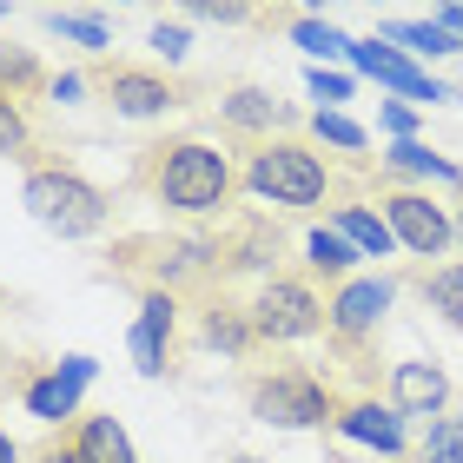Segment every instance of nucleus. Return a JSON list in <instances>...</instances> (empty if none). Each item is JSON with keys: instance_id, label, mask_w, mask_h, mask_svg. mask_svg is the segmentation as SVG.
<instances>
[{"instance_id": "obj_1", "label": "nucleus", "mask_w": 463, "mask_h": 463, "mask_svg": "<svg viewBox=\"0 0 463 463\" xmlns=\"http://www.w3.org/2000/svg\"><path fill=\"white\" fill-rule=\"evenodd\" d=\"M133 185L153 205H165V213H185V219L219 213L225 219L232 199H239V165L205 139H153L133 159Z\"/></svg>"}, {"instance_id": "obj_2", "label": "nucleus", "mask_w": 463, "mask_h": 463, "mask_svg": "<svg viewBox=\"0 0 463 463\" xmlns=\"http://www.w3.org/2000/svg\"><path fill=\"white\" fill-rule=\"evenodd\" d=\"M239 185H245L251 199L279 205V213H305V205H325V199H331L338 173H331V159H325L311 139L285 133V139H259V146H245Z\"/></svg>"}, {"instance_id": "obj_3", "label": "nucleus", "mask_w": 463, "mask_h": 463, "mask_svg": "<svg viewBox=\"0 0 463 463\" xmlns=\"http://www.w3.org/2000/svg\"><path fill=\"white\" fill-rule=\"evenodd\" d=\"M20 205L53 232V239H99L113 225V199L67 159H40L27 179H20Z\"/></svg>"}, {"instance_id": "obj_4", "label": "nucleus", "mask_w": 463, "mask_h": 463, "mask_svg": "<svg viewBox=\"0 0 463 463\" xmlns=\"http://www.w3.org/2000/svg\"><path fill=\"white\" fill-rule=\"evenodd\" d=\"M107 271L119 285L146 291H205L213 285V259H205V239H165V232H133L107 251Z\"/></svg>"}, {"instance_id": "obj_5", "label": "nucleus", "mask_w": 463, "mask_h": 463, "mask_svg": "<svg viewBox=\"0 0 463 463\" xmlns=\"http://www.w3.org/2000/svg\"><path fill=\"white\" fill-rule=\"evenodd\" d=\"M87 87L107 99L119 119H165L179 107H193V87L165 67H146V60H93L87 67Z\"/></svg>"}, {"instance_id": "obj_6", "label": "nucleus", "mask_w": 463, "mask_h": 463, "mask_svg": "<svg viewBox=\"0 0 463 463\" xmlns=\"http://www.w3.org/2000/svg\"><path fill=\"white\" fill-rule=\"evenodd\" d=\"M245 404L259 424H279V430H318L338 417V391L325 377H311L305 364H279V371H259L245 377Z\"/></svg>"}, {"instance_id": "obj_7", "label": "nucleus", "mask_w": 463, "mask_h": 463, "mask_svg": "<svg viewBox=\"0 0 463 463\" xmlns=\"http://www.w3.org/2000/svg\"><path fill=\"white\" fill-rule=\"evenodd\" d=\"M251 325H259V345L318 338V331H331V298H318V285L305 271H271L251 291Z\"/></svg>"}, {"instance_id": "obj_8", "label": "nucleus", "mask_w": 463, "mask_h": 463, "mask_svg": "<svg viewBox=\"0 0 463 463\" xmlns=\"http://www.w3.org/2000/svg\"><path fill=\"white\" fill-rule=\"evenodd\" d=\"M377 205H384V225L397 232V245L417 251V259H444L457 245V225H450L444 205L430 193H417V185H397L384 165H377Z\"/></svg>"}, {"instance_id": "obj_9", "label": "nucleus", "mask_w": 463, "mask_h": 463, "mask_svg": "<svg viewBox=\"0 0 463 463\" xmlns=\"http://www.w3.org/2000/svg\"><path fill=\"white\" fill-rule=\"evenodd\" d=\"M126 351H133L139 377H173L179 371V298L173 291H146L139 318L126 331Z\"/></svg>"}, {"instance_id": "obj_10", "label": "nucleus", "mask_w": 463, "mask_h": 463, "mask_svg": "<svg viewBox=\"0 0 463 463\" xmlns=\"http://www.w3.org/2000/svg\"><path fill=\"white\" fill-rule=\"evenodd\" d=\"M391 298H397L391 279H345L338 291H331V338H338L345 351H357L364 338H377Z\"/></svg>"}, {"instance_id": "obj_11", "label": "nucleus", "mask_w": 463, "mask_h": 463, "mask_svg": "<svg viewBox=\"0 0 463 463\" xmlns=\"http://www.w3.org/2000/svg\"><path fill=\"white\" fill-rule=\"evenodd\" d=\"M213 107H219V119L232 126V133H239V139H251V146H259V139H271V133L285 139L291 126H298V107H285V99L271 93V87H251V80L225 87V93L213 99Z\"/></svg>"}, {"instance_id": "obj_12", "label": "nucleus", "mask_w": 463, "mask_h": 463, "mask_svg": "<svg viewBox=\"0 0 463 463\" xmlns=\"http://www.w3.org/2000/svg\"><path fill=\"white\" fill-rule=\"evenodd\" d=\"M351 67L357 73H371L377 87H391V93H404V99H417V107H437V99H457L444 80H430L424 67H411L397 47H384V40H351Z\"/></svg>"}, {"instance_id": "obj_13", "label": "nucleus", "mask_w": 463, "mask_h": 463, "mask_svg": "<svg viewBox=\"0 0 463 463\" xmlns=\"http://www.w3.org/2000/svg\"><path fill=\"white\" fill-rule=\"evenodd\" d=\"M331 430H345L351 444H371V450H384V457H404V444H411L404 411H397L391 397H384V404H377V397H338Z\"/></svg>"}, {"instance_id": "obj_14", "label": "nucleus", "mask_w": 463, "mask_h": 463, "mask_svg": "<svg viewBox=\"0 0 463 463\" xmlns=\"http://www.w3.org/2000/svg\"><path fill=\"white\" fill-rule=\"evenodd\" d=\"M7 391L33 417H47V430H60V424H73V417H80V384L60 371V357H53V364H27L20 377H7Z\"/></svg>"}, {"instance_id": "obj_15", "label": "nucleus", "mask_w": 463, "mask_h": 463, "mask_svg": "<svg viewBox=\"0 0 463 463\" xmlns=\"http://www.w3.org/2000/svg\"><path fill=\"white\" fill-rule=\"evenodd\" d=\"M193 325H199V338H205V345H219L225 357H251V351H259V325H251V305H232V298H225V285H219V291H213V285L199 291Z\"/></svg>"}, {"instance_id": "obj_16", "label": "nucleus", "mask_w": 463, "mask_h": 463, "mask_svg": "<svg viewBox=\"0 0 463 463\" xmlns=\"http://www.w3.org/2000/svg\"><path fill=\"white\" fill-rule=\"evenodd\" d=\"M391 404L404 417H444L450 411V377L430 357H404V364H391Z\"/></svg>"}, {"instance_id": "obj_17", "label": "nucleus", "mask_w": 463, "mask_h": 463, "mask_svg": "<svg viewBox=\"0 0 463 463\" xmlns=\"http://www.w3.org/2000/svg\"><path fill=\"white\" fill-rule=\"evenodd\" d=\"M331 232H345L364 259H391V251H397V232L384 225V213H377L371 199H338V205H331Z\"/></svg>"}, {"instance_id": "obj_18", "label": "nucleus", "mask_w": 463, "mask_h": 463, "mask_svg": "<svg viewBox=\"0 0 463 463\" xmlns=\"http://www.w3.org/2000/svg\"><path fill=\"white\" fill-rule=\"evenodd\" d=\"M73 444H80V463H139L126 424L107 417V411H80L73 417Z\"/></svg>"}, {"instance_id": "obj_19", "label": "nucleus", "mask_w": 463, "mask_h": 463, "mask_svg": "<svg viewBox=\"0 0 463 463\" xmlns=\"http://www.w3.org/2000/svg\"><path fill=\"white\" fill-rule=\"evenodd\" d=\"M357 259H364V251H357V245L345 239V232H331V225H318V232H305V279H311V285L325 279L331 291H338L345 279H357V271H351Z\"/></svg>"}, {"instance_id": "obj_20", "label": "nucleus", "mask_w": 463, "mask_h": 463, "mask_svg": "<svg viewBox=\"0 0 463 463\" xmlns=\"http://www.w3.org/2000/svg\"><path fill=\"white\" fill-rule=\"evenodd\" d=\"M377 33L397 40L404 60H450V53H463V40L450 27H437V20H377Z\"/></svg>"}, {"instance_id": "obj_21", "label": "nucleus", "mask_w": 463, "mask_h": 463, "mask_svg": "<svg viewBox=\"0 0 463 463\" xmlns=\"http://www.w3.org/2000/svg\"><path fill=\"white\" fill-rule=\"evenodd\" d=\"M0 159H14V165H33L47 159V146H40V126H33V113L20 107V99H7L0 93Z\"/></svg>"}, {"instance_id": "obj_22", "label": "nucleus", "mask_w": 463, "mask_h": 463, "mask_svg": "<svg viewBox=\"0 0 463 463\" xmlns=\"http://www.w3.org/2000/svg\"><path fill=\"white\" fill-rule=\"evenodd\" d=\"M384 173H411V179H437V185H463V165H450L444 153H430L424 139H397L391 153H384Z\"/></svg>"}, {"instance_id": "obj_23", "label": "nucleus", "mask_w": 463, "mask_h": 463, "mask_svg": "<svg viewBox=\"0 0 463 463\" xmlns=\"http://www.w3.org/2000/svg\"><path fill=\"white\" fill-rule=\"evenodd\" d=\"M47 87H53V73L40 67L27 47H7V40H0V93L20 99V107H33V99L47 93Z\"/></svg>"}, {"instance_id": "obj_24", "label": "nucleus", "mask_w": 463, "mask_h": 463, "mask_svg": "<svg viewBox=\"0 0 463 463\" xmlns=\"http://www.w3.org/2000/svg\"><path fill=\"white\" fill-rule=\"evenodd\" d=\"M291 40H298L305 53H318V60H351V33L345 27H331L325 14H291Z\"/></svg>"}, {"instance_id": "obj_25", "label": "nucleus", "mask_w": 463, "mask_h": 463, "mask_svg": "<svg viewBox=\"0 0 463 463\" xmlns=\"http://www.w3.org/2000/svg\"><path fill=\"white\" fill-rule=\"evenodd\" d=\"M47 27L60 40H73V47H87L93 60H107V47H113V27L99 14H60V7H47Z\"/></svg>"}, {"instance_id": "obj_26", "label": "nucleus", "mask_w": 463, "mask_h": 463, "mask_svg": "<svg viewBox=\"0 0 463 463\" xmlns=\"http://www.w3.org/2000/svg\"><path fill=\"white\" fill-rule=\"evenodd\" d=\"M305 126H311V139H318V146H338L345 159H364V146H371V133H364L351 113H325V107H318Z\"/></svg>"}, {"instance_id": "obj_27", "label": "nucleus", "mask_w": 463, "mask_h": 463, "mask_svg": "<svg viewBox=\"0 0 463 463\" xmlns=\"http://www.w3.org/2000/svg\"><path fill=\"white\" fill-rule=\"evenodd\" d=\"M417 285H424V298H430L437 311H444V318H450L457 331H463V265H430Z\"/></svg>"}, {"instance_id": "obj_28", "label": "nucleus", "mask_w": 463, "mask_h": 463, "mask_svg": "<svg viewBox=\"0 0 463 463\" xmlns=\"http://www.w3.org/2000/svg\"><path fill=\"white\" fill-rule=\"evenodd\" d=\"M417 463H463V417H457V411L430 417L424 444H417Z\"/></svg>"}, {"instance_id": "obj_29", "label": "nucleus", "mask_w": 463, "mask_h": 463, "mask_svg": "<svg viewBox=\"0 0 463 463\" xmlns=\"http://www.w3.org/2000/svg\"><path fill=\"white\" fill-rule=\"evenodd\" d=\"M185 47H193L185 20H159V27H153V60H159V67H179V60H185Z\"/></svg>"}, {"instance_id": "obj_30", "label": "nucleus", "mask_w": 463, "mask_h": 463, "mask_svg": "<svg viewBox=\"0 0 463 463\" xmlns=\"http://www.w3.org/2000/svg\"><path fill=\"white\" fill-rule=\"evenodd\" d=\"M27 463H80V444H73V424H60V430H47L40 444L27 450Z\"/></svg>"}, {"instance_id": "obj_31", "label": "nucleus", "mask_w": 463, "mask_h": 463, "mask_svg": "<svg viewBox=\"0 0 463 463\" xmlns=\"http://www.w3.org/2000/svg\"><path fill=\"white\" fill-rule=\"evenodd\" d=\"M305 87H311V99H325V113H338V99H351V80L345 73H325V67H311Z\"/></svg>"}, {"instance_id": "obj_32", "label": "nucleus", "mask_w": 463, "mask_h": 463, "mask_svg": "<svg viewBox=\"0 0 463 463\" xmlns=\"http://www.w3.org/2000/svg\"><path fill=\"white\" fill-rule=\"evenodd\" d=\"M377 126H384L391 139H417V113L404 107V99H384V107H377Z\"/></svg>"}, {"instance_id": "obj_33", "label": "nucleus", "mask_w": 463, "mask_h": 463, "mask_svg": "<svg viewBox=\"0 0 463 463\" xmlns=\"http://www.w3.org/2000/svg\"><path fill=\"white\" fill-rule=\"evenodd\" d=\"M93 87H87V73H53V87H47V99H60V107H80Z\"/></svg>"}, {"instance_id": "obj_34", "label": "nucleus", "mask_w": 463, "mask_h": 463, "mask_svg": "<svg viewBox=\"0 0 463 463\" xmlns=\"http://www.w3.org/2000/svg\"><path fill=\"white\" fill-rule=\"evenodd\" d=\"M193 20H219V27H245V20H259L251 7H219V0H205V7H185Z\"/></svg>"}, {"instance_id": "obj_35", "label": "nucleus", "mask_w": 463, "mask_h": 463, "mask_svg": "<svg viewBox=\"0 0 463 463\" xmlns=\"http://www.w3.org/2000/svg\"><path fill=\"white\" fill-rule=\"evenodd\" d=\"M60 371L73 377V384H93V357L87 351H73V357H60Z\"/></svg>"}, {"instance_id": "obj_36", "label": "nucleus", "mask_w": 463, "mask_h": 463, "mask_svg": "<svg viewBox=\"0 0 463 463\" xmlns=\"http://www.w3.org/2000/svg\"><path fill=\"white\" fill-rule=\"evenodd\" d=\"M437 27H450V33L463 40V7H437Z\"/></svg>"}, {"instance_id": "obj_37", "label": "nucleus", "mask_w": 463, "mask_h": 463, "mask_svg": "<svg viewBox=\"0 0 463 463\" xmlns=\"http://www.w3.org/2000/svg\"><path fill=\"white\" fill-rule=\"evenodd\" d=\"M0 463H27V457H20V444H14L7 430H0Z\"/></svg>"}, {"instance_id": "obj_38", "label": "nucleus", "mask_w": 463, "mask_h": 463, "mask_svg": "<svg viewBox=\"0 0 463 463\" xmlns=\"http://www.w3.org/2000/svg\"><path fill=\"white\" fill-rule=\"evenodd\" d=\"M450 225H457V245H463V199H457V213H450Z\"/></svg>"}, {"instance_id": "obj_39", "label": "nucleus", "mask_w": 463, "mask_h": 463, "mask_svg": "<svg viewBox=\"0 0 463 463\" xmlns=\"http://www.w3.org/2000/svg\"><path fill=\"white\" fill-rule=\"evenodd\" d=\"M232 463H265V457H232Z\"/></svg>"}, {"instance_id": "obj_40", "label": "nucleus", "mask_w": 463, "mask_h": 463, "mask_svg": "<svg viewBox=\"0 0 463 463\" xmlns=\"http://www.w3.org/2000/svg\"><path fill=\"white\" fill-rule=\"evenodd\" d=\"M411 463H417V457H411Z\"/></svg>"}]
</instances>
